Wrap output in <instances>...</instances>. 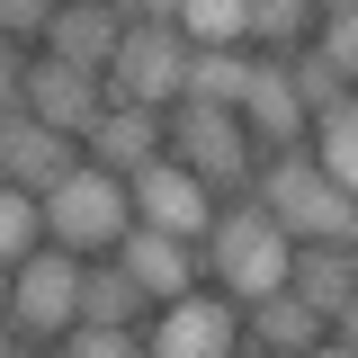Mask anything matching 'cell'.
Instances as JSON below:
<instances>
[{"instance_id":"cell-19","label":"cell","mask_w":358,"mask_h":358,"mask_svg":"<svg viewBox=\"0 0 358 358\" xmlns=\"http://www.w3.org/2000/svg\"><path fill=\"white\" fill-rule=\"evenodd\" d=\"M305 152L322 162L331 188H350V197H358V99H341L331 117H313V143H305Z\"/></svg>"},{"instance_id":"cell-13","label":"cell","mask_w":358,"mask_h":358,"mask_svg":"<svg viewBox=\"0 0 358 358\" xmlns=\"http://www.w3.org/2000/svg\"><path fill=\"white\" fill-rule=\"evenodd\" d=\"M81 143H90V162H99V171L134 179L143 162H162V143H171V108H108Z\"/></svg>"},{"instance_id":"cell-31","label":"cell","mask_w":358,"mask_h":358,"mask_svg":"<svg viewBox=\"0 0 358 358\" xmlns=\"http://www.w3.org/2000/svg\"><path fill=\"white\" fill-rule=\"evenodd\" d=\"M0 358H27V341H18V331H9V322H0Z\"/></svg>"},{"instance_id":"cell-17","label":"cell","mask_w":358,"mask_h":358,"mask_svg":"<svg viewBox=\"0 0 358 358\" xmlns=\"http://www.w3.org/2000/svg\"><path fill=\"white\" fill-rule=\"evenodd\" d=\"M322 331H331V322H322V313H313L305 296H287V287L251 305V350H268V358H305L313 341H322Z\"/></svg>"},{"instance_id":"cell-1","label":"cell","mask_w":358,"mask_h":358,"mask_svg":"<svg viewBox=\"0 0 358 358\" xmlns=\"http://www.w3.org/2000/svg\"><path fill=\"white\" fill-rule=\"evenodd\" d=\"M197 251H206V268L224 278V296H233V305H260V296H278V287H287L296 233L268 215L260 197H242V206H215V233H206Z\"/></svg>"},{"instance_id":"cell-12","label":"cell","mask_w":358,"mask_h":358,"mask_svg":"<svg viewBox=\"0 0 358 358\" xmlns=\"http://www.w3.org/2000/svg\"><path fill=\"white\" fill-rule=\"evenodd\" d=\"M117 45H126V18H117L108 0H63V9H54V27H45V54H54V63H72V72H99V81H108Z\"/></svg>"},{"instance_id":"cell-15","label":"cell","mask_w":358,"mask_h":358,"mask_svg":"<svg viewBox=\"0 0 358 358\" xmlns=\"http://www.w3.org/2000/svg\"><path fill=\"white\" fill-rule=\"evenodd\" d=\"M287 296H305L322 322H341V305L358 296V242H296V260H287Z\"/></svg>"},{"instance_id":"cell-8","label":"cell","mask_w":358,"mask_h":358,"mask_svg":"<svg viewBox=\"0 0 358 358\" xmlns=\"http://www.w3.org/2000/svg\"><path fill=\"white\" fill-rule=\"evenodd\" d=\"M126 197H134V224H152V233H179V242H206V233H215V188L197 171H179L171 152L143 162V171L126 179Z\"/></svg>"},{"instance_id":"cell-9","label":"cell","mask_w":358,"mask_h":358,"mask_svg":"<svg viewBox=\"0 0 358 358\" xmlns=\"http://www.w3.org/2000/svg\"><path fill=\"white\" fill-rule=\"evenodd\" d=\"M72 171H81V134H54L36 108H0V179L9 188L45 197L54 179H72Z\"/></svg>"},{"instance_id":"cell-4","label":"cell","mask_w":358,"mask_h":358,"mask_svg":"<svg viewBox=\"0 0 358 358\" xmlns=\"http://www.w3.org/2000/svg\"><path fill=\"white\" fill-rule=\"evenodd\" d=\"M162 152H171L179 171H197L215 197L251 188V171H260V143H251V126L233 108H171V143Z\"/></svg>"},{"instance_id":"cell-24","label":"cell","mask_w":358,"mask_h":358,"mask_svg":"<svg viewBox=\"0 0 358 358\" xmlns=\"http://www.w3.org/2000/svg\"><path fill=\"white\" fill-rule=\"evenodd\" d=\"M63 358H143V331H126V322H72Z\"/></svg>"},{"instance_id":"cell-21","label":"cell","mask_w":358,"mask_h":358,"mask_svg":"<svg viewBox=\"0 0 358 358\" xmlns=\"http://www.w3.org/2000/svg\"><path fill=\"white\" fill-rule=\"evenodd\" d=\"M45 251V197H27V188H9L0 179V260H36Z\"/></svg>"},{"instance_id":"cell-10","label":"cell","mask_w":358,"mask_h":358,"mask_svg":"<svg viewBox=\"0 0 358 358\" xmlns=\"http://www.w3.org/2000/svg\"><path fill=\"white\" fill-rule=\"evenodd\" d=\"M18 108H36L54 134H90L117 99H108V81H99V72H72V63L36 54V63H27V90H18Z\"/></svg>"},{"instance_id":"cell-5","label":"cell","mask_w":358,"mask_h":358,"mask_svg":"<svg viewBox=\"0 0 358 358\" xmlns=\"http://www.w3.org/2000/svg\"><path fill=\"white\" fill-rule=\"evenodd\" d=\"M81 268H90L81 251H54V242H45L36 260L9 268V313H0V322H9L18 341H63V331L81 322Z\"/></svg>"},{"instance_id":"cell-11","label":"cell","mask_w":358,"mask_h":358,"mask_svg":"<svg viewBox=\"0 0 358 358\" xmlns=\"http://www.w3.org/2000/svg\"><path fill=\"white\" fill-rule=\"evenodd\" d=\"M242 126H251V143H260V152H296V143L313 134L305 99H296V81H287V63L251 54V90H242Z\"/></svg>"},{"instance_id":"cell-6","label":"cell","mask_w":358,"mask_h":358,"mask_svg":"<svg viewBox=\"0 0 358 358\" xmlns=\"http://www.w3.org/2000/svg\"><path fill=\"white\" fill-rule=\"evenodd\" d=\"M188 54L197 45L179 36V18H152V27H126L117 63H108V99L117 108H179V81H188Z\"/></svg>"},{"instance_id":"cell-29","label":"cell","mask_w":358,"mask_h":358,"mask_svg":"<svg viewBox=\"0 0 358 358\" xmlns=\"http://www.w3.org/2000/svg\"><path fill=\"white\" fill-rule=\"evenodd\" d=\"M331 341H350V350H358V296L341 305V322H331Z\"/></svg>"},{"instance_id":"cell-30","label":"cell","mask_w":358,"mask_h":358,"mask_svg":"<svg viewBox=\"0 0 358 358\" xmlns=\"http://www.w3.org/2000/svg\"><path fill=\"white\" fill-rule=\"evenodd\" d=\"M305 358H358V350H350V341H313Z\"/></svg>"},{"instance_id":"cell-16","label":"cell","mask_w":358,"mask_h":358,"mask_svg":"<svg viewBox=\"0 0 358 358\" xmlns=\"http://www.w3.org/2000/svg\"><path fill=\"white\" fill-rule=\"evenodd\" d=\"M242 90H251V45H197L188 81H179V108H233L242 117Z\"/></svg>"},{"instance_id":"cell-32","label":"cell","mask_w":358,"mask_h":358,"mask_svg":"<svg viewBox=\"0 0 358 358\" xmlns=\"http://www.w3.org/2000/svg\"><path fill=\"white\" fill-rule=\"evenodd\" d=\"M331 9H350V0H313V18H331Z\"/></svg>"},{"instance_id":"cell-3","label":"cell","mask_w":358,"mask_h":358,"mask_svg":"<svg viewBox=\"0 0 358 358\" xmlns=\"http://www.w3.org/2000/svg\"><path fill=\"white\" fill-rule=\"evenodd\" d=\"M126 233H134V197H126V179H117V171L81 162L72 179H54V188H45V242H54V251L108 260Z\"/></svg>"},{"instance_id":"cell-22","label":"cell","mask_w":358,"mask_h":358,"mask_svg":"<svg viewBox=\"0 0 358 358\" xmlns=\"http://www.w3.org/2000/svg\"><path fill=\"white\" fill-rule=\"evenodd\" d=\"M188 45H251V0H179Z\"/></svg>"},{"instance_id":"cell-14","label":"cell","mask_w":358,"mask_h":358,"mask_svg":"<svg viewBox=\"0 0 358 358\" xmlns=\"http://www.w3.org/2000/svg\"><path fill=\"white\" fill-rule=\"evenodd\" d=\"M117 260L134 268V287H143L152 305H171V296H188V287H197L206 251H197V242H179V233H152V224H134L126 242H117Z\"/></svg>"},{"instance_id":"cell-34","label":"cell","mask_w":358,"mask_h":358,"mask_svg":"<svg viewBox=\"0 0 358 358\" xmlns=\"http://www.w3.org/2000/svg\"><path fill=\"white\" fill-rule=\"evenodd\" d=\"M350 9H358V0H350Z\"/></svg>"},{"instance_id":"cell-20","label":"cell","mask_w":358,"mask_h":358,"mask_svg":"<svg viewBox=\"0 0 358 358\" xmlns=\"http://www.w3.org/2000/svg\"><path fill=\"white\" fill-rule=\"evenodd\" d=\"M296 45H313V0H251V54L287 63Z\"/></svg>"},{"instance_id":"cell-27","label":"cell","mask_w":358,"mask_h":358,"mask_svg":"<svg viewBox=\"0 0 358 358\" xmlns=\"http://www.w3.org/2000/svg\"><path fill=\"white\" fill-rule=\"evenodd\" d=\"M18 90H27V54L0 36V108H18Z\"/></svg>"},{"instance_id":"cell-2","label":"cell","mask_w":358,"mask_h":358,"mask_svg":"<svg viewBox=\"0 0 358 358\" xmlns=\"http://www.w3.org/2000/svg\"><path fill=\"white\" fill-rule=\"evenodd\" d=\"M251 197H260L296 242H358V197L322 179V162H313L305 143H296V152H260Z\"/></svg>"},{"instance_id":"cell-7","label":"cell","mask_w":358,"mask_h":358,"mask_svg":"<svg viewBox=\"0 0 358 358\" xmlns=\"http://www.w3.org/2000/svg\"><path fill=\"white\" fill-rule=\"evenodd\" d=\"M143 358H242V305L233 296H171L143 322Z\"/></svg>"},{"instance_id":"cell-35","label":"cell","mask_w":358,"mask_h":358,"mask_svg":"<svg viewBox=\"0 0 358 358\" xmlns=\"http://www.w3.org/2000/svg\"><path fill=\"white\" fill-rule=\"evenodd\" d=\"M251 358H260V350H251Z\"/></svg>"},{"instance_id":"cell-33","label":"cell","mask_w":358,"mask_h":358,"mask_svg":"<svg viewBox=\"0 0 358 358\" xmlns=\"http://www.w3.org/2000/svg\"><path fill=\"white\" fill-rule=\"evenodd\" d=\"M0 313H9V260H0Z\"/></svg>"},{"instance_id":"cell-25","label":"cell","mask_w":358,"mask_h":358,"mask_svg":"<svg viewBox=\"0 0 358 358\" xmlns=\"http://www.w3.org/2000/svg\"><path fill=\"white\" fill-rule=\"evenodd\" d=\"M313 54L358 90V9H331V18H322V36H313Z\"/></svg>"},{"instance_id":"cell-26","label":"cell","mask_w":358,"mask_h":358,"mask_svg":"<svg viewBox=\"0 0 358 358\" xmlns=\"http://www.w3.org/2000/svg\"><path fill=\"white\" fill-rule=\"evenodd\" d=\"M54 9H63V0H0V36H9V45H18V36H45Z\"/></svg>"},{"instance_id":"cell-18","label":"cell","mask_w":358,"mask_h":358,"mask_svg":"<svg viewBox=\"0 0 358 358\" xmlns=\"http://www.w3.org/2000/svg\"><path fill=\"white\" fill-rule=\"evenodd\" d=\"M143 313H152V296H143V287H134V268L117 260V251H108V260H90L81 268V322H143Z\"/></svg>"},{"instance_id":"cell-28","label":"cell","mask_w":358,"mask_h":358,"mask_svg":"<svg viewBox=\"0 0 358 358\" xmlns=\"http://www.w3.org/2000/svg\"><path fill=\"white\" fill-rule=\"evenodd\" d=\"M126 27H152V18H179V0H108Z\"/></svg>"},{"instance_id":"cell-23","label":"cell","mask_w":358,"mask_h":358,"mask_svg":"<svg viewBox=\"0 0 358 358\" xmlns=\"http://www.w3.org/2000/svg\"><path fill=\"white\" fill-rule=\"evenodd\" d=\"M287 81H296V99H305V117H331L341 99H358V90L341 81V72H331L313 45H296V54H287Z\"/></svg>"}]
</instances>
